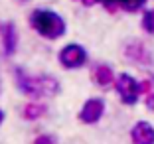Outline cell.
I'll use <instances>...</instances> for the list:
<instances>
[{
	"instance_id": "1",
	"label": "cell",
	"mask_w": 154,
	"mask_h": 144,
	"mask_svg": "<svg viewBox=\"0 0 154 144\" xmlns=\"http://www.w3.org/2000/svg\"><path fill=\"white\" fill-rule=\"evenodd\" d=\"M30 24L40 36L48 38V40H57L65 34L63 18L57 12H51V10H45V8L34 10L30 14Z\"/></svg>"
},
{
	"instance_id": "2",
	"label": "cell",
	"mask_w": 154,
	"mask_h": 144,
	"mask_svg": "<svg viewBox=\"0 0 154 144\" xmlns=\"http://www.w3.org/2000/svg\"><path fill=\"white\" fill-rule=\"evenodd\" d=\"M14 73H16V83H18L20 91L30 95V97H51L59 91V83L54 77L48 75L30 77L22 69H14Z\"/></svg>"
},
{
	"instance_id": "3",
	"label": "cell",
	"mask_w": 154,
	"mask_h": 144,
	"mask_svg": "<svg viewBox=\"0 0 154 144\" xmlns=\"http://www.w3.org/2000/svg\"><path fill=\"white\" fill-rule=\"evenodd\" d=\"M57 59L65 69H79L87 63V51L79 44H67L65 47H61Z\"/></svg>"
},
{
	"instance_id": "4",
	"label": "cell",
	"mask_w": 154,
	"mask_h": 144,
	"mask_svg": "<svg viewBox=\"0 0 154 144\" xmlns=\"http://www.w3.org/2000/svg\"><path fill=\"white\" fill-rule=\"evenodd\" d=\"M117 93L125 105H134L140 95V83H136L128 73H122L117 79Z\"/></svg>"
},
{
	"instance_id": "5",
	"label": "cell",
	"mask_w": 154,
	"mask_h": 144,
	"mask_svg": "<svg viewBox=\"0 0 154 144\" xmlns=\"http://www.w3.org/2000/svg\"><path fill=\"white\" fill-rule=\"evenodd\" d=\"M103 113H105V101L93 97V99H89L83 105V109L79 111V121L85 122V124H93V122H97L103 117Z\"/></svg>"
},
{
	"instance_id": "6",
	"label": "cell",
	"mask_w": 154,
	"mask_h": 144,
	"mask_svg": "<svg viewBox=\"0 0 154 144\" xmlns=\"http://www.w3.org/2000/svg\"><path fill=\"white\" fill-rule=\"evenodd\" d=\"M131 138H132V144H154V128L152 124L140 121L132 126L131 130Z\"/></svg>"
},
{
	"instance_id": "7",
	"label": "cell",
	"mask_w": 154,
	"mask_h": 144,
	"mask_svg": "<svg viewBox=\"0 0 154 144\" xmlns=\"http://www.w3.org/2000/svg\"><path fill=\"white\" fill-rule=\"evenodd\" d=\"M2 40H4V54L14 55V51L18 47V34H16V26L12 22H8L2 28Z\"/></svg>"
},
{
	"instance_id": "8",
	"label": "cell",
	"mask_w": 154,
	"mask_h": 144,
	"mask_svg": "<svg viewBox=\"0 0 154 144\" xmlns=\"http://www.w3.org/2000/svg\"><path fill=\"white\" fill-rule=\"evenodd\" d=\"M113 79H115V75H113V69H111L109 65L101 63V65H95V67H93V81H95L97 85L107 87V85L113 83Z\"/></svg>"
},
{
	"instance_id": "9",
	"label": "cell",
	"mask_w": 154,
	"mask_h": 144,
	"mask_svg": "<svg viewBox=\"0 0 154 144\" xmlns=\"http://www.w3.org/2000/svg\"><path fill=\"white\" fill-rule=\"evenodd\" d=\"M144 2L146 0H109V2H105V8H109L111 12H113L117 6H121V8L128 10V12H134V10L142 8Z\"/></svg>"
},
{
	"instance_id": "10",
	"label": "cell",
	"mask_w": 154,
	"mask_h": 144,
	"mask_svg": "<svg viewBox=\"0 0 154 144\" xmlns=\"http://www.w3.org/2000/svg\"><path fill=\"white\" fill-rule=\"evenodd\" d=\"M127 55L132 59V61H140V63L148 61V54H146V50L140 44H131L127 47Z\"/></svg>"
},
{
	"instance_id": "11",
	"label": "cell",
	"mask_w": 154,
	"mask_h": 144,
	"mask_svg": "<svg viewBox=\"0 0 154 144\" xmlns=\"http://www.w3.org/2000/svg\"><path fill=\"white\" fill-rule=\"evenodd\" d=\"M44 115H45V105H42V103H30L24 109V117L28 121H36V118L44 117Z\"/></svg>"
},
{
	"instance_id": "12",
	"label": "cell",
	"mask_w": 154,
	"mask_h": 144,
	"mask_svg": "<svg viewBox=\"0 0 154 144\" xmlns=\"http://www.w3.org/2000/svg\"><path fill=\"white\" fill-rule=\"evenodd\" d=\"M142 28H144L148 34H154V10H148L142 16Z\"/></svg>"
},
{
	"instance_id": "13",
	"label": "cell",
	"mask_w": 154,
	"mask_h": 144,
	"mask_svg": "<svg viewBox=\"0 0 154 144\" xmlns=\"http://www.w3.org/2000/svg\"><path fill=\"white\" fill-rule=\"evenodd\" d=\"M34 144H55V140H54V136H50V134H42L34 140Z\"/></svg>"
},
{
	"instance_id": "14",
	"label": "cell",
	"mask_w": 154,
	"mask_h": 144,
	"mask_svg": "<svg viewBox=\"0 0 154 144\" xmlns=\"http://www.w3.org/2000/svg\"><path fill=\"white\" fill-rule=\"evenodd\" d=\"M146 105H148L150 111H154V95H148V99H146Z\"/></svg>"
},
{
	"instance_id": "15",
	"label": "cell",
	"mask_w": 154,
	"mask_h": 144,
	"mask_svg": "<svg viewBox=\"0 0 154 144\" xmlns=\"http://www.w3.org/2000/svg\"><path fill=\"white\" fill-rule=\"evenodd\" d=\"M2 121H4V113L0 111V124H2Z\"/></svg>"
},
{
	"instance_id": "16",
	"label": "cell",
	"mask_w": 154,
	"mask_h": 144,
	"mask_svg": "<svg viewBox=\"0 0 154 144\" xmlns=\"http://www.w3.org/2000/svg\"><path fill=\"white\" fill-rule=\"evenodd\" d=\"M95 2H101V4H105V2H109V0H95Z\"/></svg>"
}]
</instances>
